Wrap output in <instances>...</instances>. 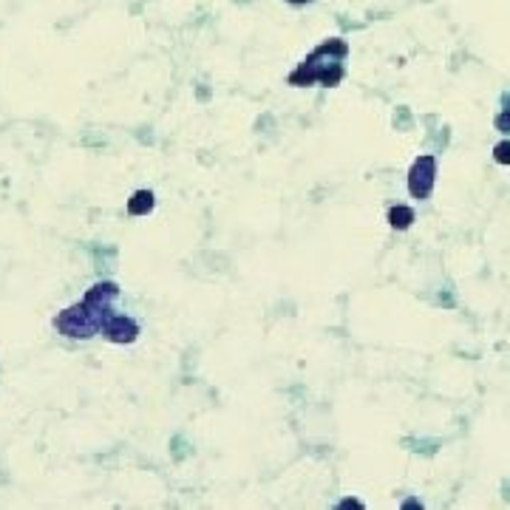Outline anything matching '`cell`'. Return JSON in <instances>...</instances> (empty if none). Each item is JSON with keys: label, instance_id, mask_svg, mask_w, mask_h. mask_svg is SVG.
<instances>
[{"label": "cell", "instance_id": "obj_1", "mask_svg": "<svg viewBox=\"0 0 510 510\" xmlns=\"http://www.w3.org/2000/svg\"><path fill=\"white\" fill-rule=\"evenodd\" d=\"M119 298V286L114 281L94 283L80 304H71L68 309L57 312L54 329L71 340H88L105 329V323L114 318L111 304Z\"/></svg>", "mask_w": 510, "mask_h": 510}, {"label": "cell", "instance_id": "obj_2", "mask_svg": "<svg viewBox=\"0 0 510 510\" xmlns=\"http://www.w3.org/2000/svg\"><path fill=\"white\" fill-rule=\"evenodd\" d=\"M349 54V46L346 40L335 37V40H326L323 46H318L293 74H289V86L295 88H304V86H312V83H321L326 88H335L340 80H343V65L340 60Z\"/></svg>", "mask_w": 510, "mask_h": 510}, {"label": "cell", "instance_id": "obj_3", "mask_svg": "<svg viewBox=\"0 0 510 510\" xmlns=\"http://www.w3.org/2000/svg\"><path fill=\"white\" fill-rule=\"evenodd\" d=\"M436 182V159L434 156H420L414 159L411 170H408V193L414 199H428Z\"/></svg>", "mask_w": 510, "mask_h": 510}, {"label": "cell", "instance_id": "obj_4", "mask_svg": "<svg viewBox=\"0 0 510 510\" xmlns=\"http://www.w3.org/2000/svg\"><path fill=\"white\" fill-rule=\"evenodd\" d=\"M105 337L111 340V343H133L136 337H139V326H136V321H130V318H125V315H114L108 323H105Z\"/></svg>", "mask_w": 510, "mask_h": 510}, {"label": "cell", "instance_id": "obj_5", "mask_svg": "<svg viewBox=\"0 0 510 510\" xmlns=\"http://www.w3.org/2000/svg\"><path fill=\"white\" fill-rule=\"evenodd\" d=\"M154 210V193L151 190H136L128 199V213L130 215H148Z\"/></svg>", "mask_w": 510, "mask_h": 510}, {"label": "cell", "instance_id": "obj_6", "mask_svg": "<svg viewBox=\"0 0 510 510\" xmlns=\"http://www.w3.org/2000/svg\"><path fill=\"white\" fill-rule=\"evenodd\" d=\"M411 222H414V210H411V207L397 204V207L389 210V224H391L394 230H408Z\"/></svg>", "mask_w": 510, "mask_h": 510}, {"label": "cell", "instance_id": "obj_7", "mask_svg": "<svg viewBox=\"0 0 510 510\" xmlns=\"http://www.w3.org/2000/svg\"><path fill=\"white\" fill-rule=\"evenodd\" d=\"M493 159L499 165H510V142H499L493 148Z\"/></svg>", "mask_w": 510, "mask_h": 510}, {"label": "cell", "instance_id": "obj_8", "mask_svg": "<svg viewBox=\"0 0 510 510\" xmlns=\"http://www.w3.org/2000/svg\"><path fill=\"white\" fill-rule=\"evenodd\" d=\"M496 130H502V133H510V100H507L504 111L496 116Z\"/></svg>", "mask_w": 510, "mask_h": 510}, {"label": "cell", "instance_id": "obj_9", "mask_svg": "<svg viewBox=\"0 0 510 510\" xmlns=\"http://www.w3.org/2000/svg\"><path fill=\"white\" fill-rule=\"evenodd\" d=\"M337 507H340V510H349V507H351V510H360V507H363V504H360V502H357V499H343V502H340V504H337Z\"/></svg>", "mask_w": 510, "mask_h": 510}, {"label": "cell", "instance_id": "obj_10", "mask_svg": "<svg viewBox=\"0 0 510 510\" xmlns=\"http://www.w3.org/2000/svg\"><path fill=\"white\" fill-rule=\"evenodd\" d=\"M293 6H304V4H312V0H289Z\"/></svg>", "mask_w": 510, "mask_h": 510}]
</instances>
